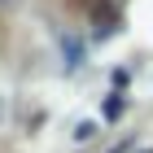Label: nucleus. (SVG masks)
<instances>
[{"mask_svg":"<svg viewBox=\"0 0 153 153\" xmlns=\"http://www.w3.org/2000/svg\"><path fill=\"white\" fill-rule=\"evenodd\" d=\"M92 22L101 26V31H109V26L118 22V9H114V4H101V0H96V4H92Z\"/></svg>","mask_w":153,"mask_h":153,"instance_id":"obj_1","label":"nucleus"},{"mask_svg":"<svg viewBox=\"0 0 153 153\" xmlns=\"http://www.w3.org/2000/svg\"><path fill=\"white\" fill-rule=\"evenodd\" d=\"M66 4H74V9H92L96 0H66Z\"/></svg>","mask_w":153,"mask_h":153,"instance_id":"obj_2","label":"nucleus"}]
</instances>
